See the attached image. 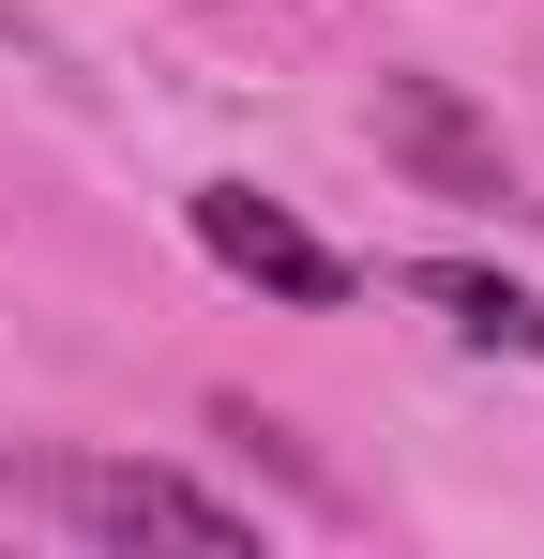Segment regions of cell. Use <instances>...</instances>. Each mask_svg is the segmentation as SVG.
<instances>
[{
  "instance_id": "2",
  "label": "cell",
  "mask_w": 544,
  "mask_h": 559,
  "mask_svg": "<svg viewBox=\"0 0 544 559\" xmlns=\"http://www.w3.org/2000/svg\"><path fill=\"white\" fill-rule=\"evenodd\" d=\"M197 242H212V273L272 287V302H348V258L318 227H287L258 182H197Z\"/></svg>"
},
{
  "instance_id": "3",
  "label": "cell",
  "mask_w": 544,
  "mask_h": 559,
  "mask_svg": "<svg viewBox=\"0 0 544 559\" xmlns=\"http://www.w3.org/2000/svg\"><path fill=\"white\" fill-rule=\"evenodd\" d=\"M378 152H393L424 197H499V136H484L439 76H378Z\"/></svg>"
},
{
  "instance_id": "4",
  "label": "cell",
  "mask_w": 544,
  "mask_h": 559,
  "mask_svg": "<svg viewBox=\"0 0 544 559\" xmlns=\"http://www.w3.org/2000/svg\"><path fill=\"white\" fill-rule=\"evenodd\" d=\"M393 287H409V302H439L469 348H515V364H544V302H530L515 273H484V258H409Z\"/></svg>"
},
{
  "instance_id": "1",
  "label": "cell",
  "mask_w": 544,
  "mask_h": 559,
  "mask_svg": "<svg viewBox=\"0 0 544 559\" xmlns=\"http://www.w3.org/2000/svg\"><path fill=\"white\" fill-rule=\"evenodd\" d=\"M0 499L76 530V545H197V559H243L258 514L181 484V468H137V454H0Z\"/></svg>"
}]
</instances>
